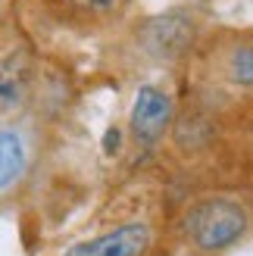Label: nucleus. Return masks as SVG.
<instances>
[{
    "label": "nucleus",
    "mask_w": 253,
    "mask_h": 256,
    "mask_svg": "<svg viewBox=\"0 0 253 256\" xmlns=\"http://www.w3.org/2000/svg\"><path fill=\"white\" fill-rule=\"evenodd\" d=\"M188 94L228 125L253 116V28H206L184 62Z\"/></svg>",
    "instance_id": "1"
},
{
    "label": "nucleus",
    "mask_w": 253,
    "mask_h": 256,
    "mask_svg": "<svg viewBox=\"0 0 253 256\" xmlns=\"http://www.w3.org/2000/svg\"><path fill=\"white\" fill-rule=\"evenodd\" d=\"M206 32V12L197 4H175L134 19L122 38V60L134 69H178Z\"/></svg>",
    "instance_id": "2"
},
{
    "label": "nucleus",
    "mask_w": 253,
    "mask_h": 256,
    "mask_svg": "<svg viewBox=\"0 0 253 256\" xmlns=\"http://www.w3.org/2000/svg\"><path fill=\"white\" fill-rule=\"evenodd\" d=\"M250 232V206L238 194L212 190L191 200L178 216L175 238L188 256H222Z\"/></svg>",
    "instance_id": "3"
},
{
    "label": "nucleus",
    "mask_w": 253,
    "mask_h": 256,
    "mask_svg": "<svg viewBox=\"0 0 253 256\" xmlns=\"http://www.w3.org/2000/svg\"><path fill=\"white\" fill-rule=\"evenodd\" d=\"M38 82L34 47L19 28L0 38V122L22 112Z\"/></svg>",
    "instance_id": "4"
},
{
    "label": "nucleus",
    "mask_w": 253,
    "mask_h": 256,
    "mask_svg": "<svg viewBox=\"0 0 253 256\" xmlns=\"http://www.w3.org/2000/svg\"><path fill=\"white\" fill-rule=\"evenodd\" d=\"M175 110H178V97L169 88L147 82L138 88L134 104H132V116H128V140L138 150H150L160 140H166Z\"/></svg>",
    "instance_id": "5"
},
{
    "label": "nucleus",
    "mask_w": 253,
    "mask_h": 256,
    "mask_svg": "<svg viewBox=\"0 0 253 256\" xmlns=\"http://www.w3.org/2000/svg\"><path fill=\"white\" fill-rule=\"evenodd\" d=\"M132 0H56L60 19L82 34L112 32L125 22Z\"/></svg>",
    "instance_id": "6"
},
{
    "label": "nucleus",
    "mask_w": 253,
    "mask_h": 256,
    "mask_svg": "<svg viewBox=\"0 0 253 256\" xmlns=\"http://www.w3.org/2000/svg\"><path fill=\"white\" fill-rule=\"evenodd\" d=\"M150 244H154V228L147 222H122L106 234L69 247L66 256H147Z\"/></svg>",
    "instance_id": "7"
},
{
    "label": "nucleus",
    "mask_w": 253,
    "mask_h": 256,
    "mask_svg": "<svg viewBox=\"0 0 253 256\" xmlns=\"http://www.w3.org/2000/svg\"><path fill=\"white\" fill-rule=\"evenodd\" d=\"M34 147L25 128L0 122V200L12 194L32 169Z\"/></svg>",
    "instance_id": "8"
},
{
    "label": "nucleus",
    "mask_w": 253,
    "mask_h": 256,
    "mask_svg": "<svg viewBox=\"0 0 253 256\" xmlns=\"http://www.w3.org/2000/svg\"><path fill=\"white\" fill-rule=\"evenodd\" d=\"M4 6H6V0H0V16H4Z\"/></svg>",
    "instance_id": "9"
},
{
    "label": "nucleus",
    "mask_w": 253,
    "mask_h": 256,
    "mask_svg": "<svg viewBox=\"0 0 253 256\" xmlns=\"http://www.w3.org/2000/svg\"><path fill=\"white\" fill-rule=\"evenodd\" d=\"M250 156H253V153H250Z\"/></svg>",
    "instance_id": "10"
}]
</instances>
